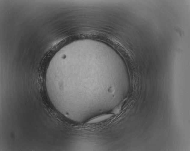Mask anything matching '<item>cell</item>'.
Here are the masks:
<instances>
[{
    "label": "cell",
    "mask_w": 190,
    "mask_h": 151,
    "mask_svg": "<svg viewBox=\"0 0 190 151\" xmlns=\"http://www.w3.org/2000/svg\"><path fill=\"white\" fill-rule=\"evenodd\" d=\"M113 115L112 113L102 114L90 119L86 122V123L91 124L100 122L109 119Z\"/></svg>",
    "instance_id": "1"
}]
</instances>
